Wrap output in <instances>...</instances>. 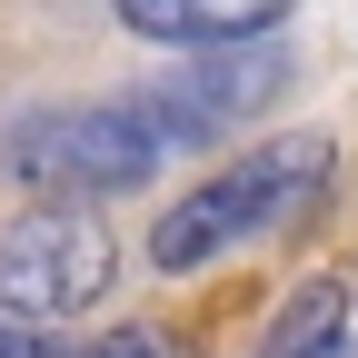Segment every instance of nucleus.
Here are the masks:
<instances>
[{
    "label": "nucleus",
    "mask_w": 358,
    "mask_h": 358,
    "mask_svg": "<svg viewBox=\"0 0 358 358\" xmlns=\"http://www.w3.org/2000/svg\"><path fill=\"white\" fill-rule=\"evenodd\" d=\"M319 179H329V140L279 129V140L239 150L219 179H199L189 199H169V209H159V229H150V259H159V268H209V259L249 249L259 229H279V219H289L308 189H319Z\"/></svg>",
    "instance_id": "nucleus-1"
},
{
    "label": "nucleus",
    "mask_w": 358,
    "mask_h": 358,
    "mask_svg": "<svg viewBox=\"0 0 358 358\" xmlns=\"http://www.w3.org/2000/svg\"><path fill=\"white\" fill-rule=\"evenodd\" d=\"M159 150L169 129L150 100H80V110H30L0 140V169L40 199H110V189H140Z\"/></svg>",
    "instance_id": "nucleus-2"
},
{
    "label": "nucleus",
    "mask_w": 358,
    "mask_h": 358,
    "mask_svg": "<svg viewBox=\"0 0 358 358\" xmlns=\"http://www.w3.org/2000/svg\"><path fill=\"white\" fill-rule=\"evenodd\" d=\"M110 268L120 249L90 199H40L20 219H0V308H20V319H80L110 289Z\"/></svg>",
    "instance_id": "nucleus-3"
},
{
    "label": "nucleus",
    "mask_w": 358,
    "mask_h": 358,
    "mask_svg": "<svg viewBox=\"0 0 358 358\" xmlns=\"http://www.w3.org/2000/svg\"><path fill=\"white\" fill-rule=\"evenodd\" d=\"M279 80H289V50L259 30V40L189 50V70L150 90V110H159V129H169V140H219L229 120H259L268 100H279Z\"/></svg>",
    "instance_id": "nucleus-4"
},
{
    "label": "nucleus",
    "mask_w": 358,
    "mask_h": 358,
    "mask_svg": "<svg viewBox=\"0 0 358 358\" xmlns=\"http://www.w3.org/2000/svg\"><path fill=\"white\" fill-rule=\"evenodd\" d=\"M129 40H169V50H219V40H259L289 20V0H110Z\"/></svg>",
    "instance_id": "nucleus-5"
},
{
    "label": "nucleus",
    "mask_w": 358,
    "mask_h": 358,
    "mask_svg": "<svg viewBox=\"0 0 358 358\" xmlns=\"http://www.w3.org/2000/svg\"><path fill=\"white\" fill-rule=\"evenodd\" d=\"M259 358H348V279H308L279 319H268Z\"/></svg>",
    "instance_id": "nucleus-6"
},
{
    "label": "nucleus",
    "mask_w": 358,
    "mask_h": 358,
    "mask_svg": "<svg viewBox=\"0 0 358 358\" xmlns=\"http://www.w3.org/2000/svg\"><path fill=\"white\" fill-rule=\"evenodd\" d=\"M0 358H90V348H70L50 319H20V308H0Z\"/></svg>",
    "instance_id": "nucleus-7"
}]
</instances>
